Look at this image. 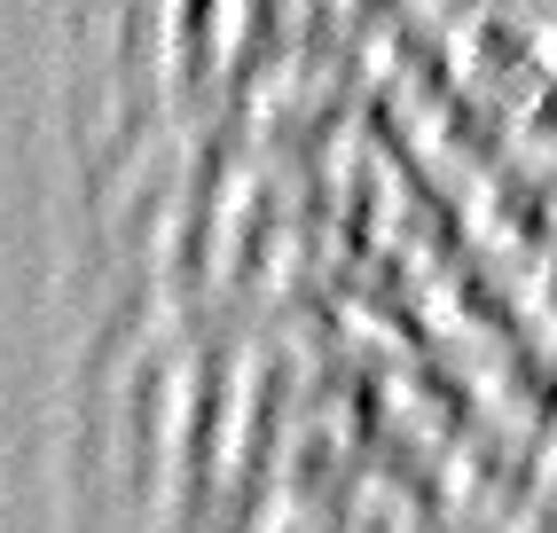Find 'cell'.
<instances>
[{"label":"cell","instance_id":"7","mask_svg":"<svg viewBox=\"0 0 557 533\" xmlns=\"http://www.w3.org/2000/svg\"><path fill=\"white\" fill-rule=\"evenodd\" d=\"M527 9H542V16H549V9H557V0H527Z\"/></svg>","mask_w":557,"mask_h":533},{"label":"cell","instance_id":"2","mask_svg":"<svg viewBox=\"0 0 557 533\" xmlns=\"http://www.w3.org/2000/svg\"><path fill=\"white\" fill-rule=\"evenodd\" d=\"M510 149H527L534 165L557 173V63L542 71V79L510 102Z\"/></svg>","mask_w":557,"mask_h":533},{"label":"cell","instance_id":"1","mask_svg":"<svg viewBox=\"0 0 557 533\" xmlns=\"http://www.w3.org/2000/svg\"><path fill=\"white\" fill-rule=\"evenodd\" d=\"M456 79L471 95H487V102H518L542 71H549V32H542V9H527V0H479L471 16H456Z\"/></svg>","mask_w":557,"mask_h":533},{"label":"cell","instance_id":"5","mask_svg":"<svg viewBox=\"0 0 557 533\" xmlns=\"http://www.w3.org/2000/svg\"><path fill=\"white\" fill-rule=\"evenodd\" d=\"M542 486L557 494V424H549V439H542Z\"/></svg>","mask_w":557,"mask_h":533},{"label":"cell","instance_id":"3","mask_svg":"<svg viewBox=\"0 0 557 533\" xmlns=\"http://www.w3.org/2000/svg\"><path fill=\"white\" fill-rule=\"evenodd\" d=\"M518 307H527V330H542L557 346V244L518 266Z\"/></svg>","mask_w":557,"mask_h":533},{"label":"cell","instance_id":"6","mask_svg":"<svg viewBox=\"0 0 557 533\" xmlns=\"http://www.w3.org/2000/svg\"><path fill=\"white\" fill-rule=\"evenodd\" d=\"M542 32H549V63H557V9H549V16H542Z\"/></svg>","mask_w":557,"mask_h":533},{"label":"cell","instance_id":"4","mask_svg":"<svg viewBox=\"0 0 557 533\" xmlns=\"http://www.w3.org/2000/svg\"><path fill=\"white\" fill-rule=\"evenodd\" d=\"M503 533H557V494H549V486H534L527 503L503 518Z\"/></svg>","mask_w":557,"mask_h":533}]
</instances>
